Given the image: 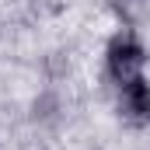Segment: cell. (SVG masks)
<instances>
[{"instance_id":"2","label":"cell","mask_w":150,"mask_h":150,"mask_svg":"<svg viewBox=\"0 0 150 150\" xmlns=\"http://www.w3.org/2000/svg\"><path fill=\"white\" fill-rule=\"evenodd\" d=\"M119 112L126 115V122H133V126H147L150 122V84L143 80V77L122 84Z\"/></svg>"},{"instance_id":"3","label":"cell","mask_w":150,"mask_h":150,"mask_svg":"<svg viewBox=\"0 0 150 150\" xmlns=\"http://www.w3.org/2000/svg\"><path fill=\"white\" fill-rule=\"evenodd\" d=\"M112 11L122 25H143L150 14V0H112Z\"/></svg>"},{"instance_id":"1","label":"cell","mask_w":150,"mask_h":150,"mask_svg":"<svg viewBox=\"0 0 150 150\" xmlns=\"http://www.w3.org/2000/svg\"><path fill=\"white\" fill-rule=\"evenodd\" d=\"M147 63V52L143 45L136 42V35H115L108 42V74L119 80V84H129L136 80L140 70Z\"/></svg>"}]
</instances>
